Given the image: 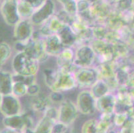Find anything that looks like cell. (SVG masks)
I'll list each match as a JSON object with an SVG mask.
<instances>
[{
  "instance_id": "cell-39",
  "label": "cell",
  "mask_w": 134,
  "mask_h": 133,
  "mask_svg": "<svg viewBox=\"0 0 134 133\" xmlns=\"http://www.w3.org/2000/svg\"><path fill=\"white\" fill-rule=\"evenodd\" d=\"M130 91H131V94H132L133 97H134V89H130Z\"/></svg>"
},
{
  "instance_id": "cell-38",
  "label": "cell",
  "mask_w": 134,
  "mask_h": 133,
  "mask_svg": "<svg viewBox=\"0 0 134 133\" xmlns=\"http://www.w3.org/2000/svg\"><path fill=\"white\" fill-rule=\"evenodd\" d=\"M130 89H134V69L131 71L128 75V77L126 80L125 85H124Z\"/></svg>"
},
{
  "instance_id": "cell-3",
  "label": "cell",
  "mask_w": 134,
  "mask_h": 133,
  "mask_svg": "<svg viewBox=\"0 0 134 133\" xmlns=\"http://www.w3.org/2000/svg\"><path fill=\"white\" fill-rule=\"evenodd\" d=\"M96 55L90 44H83L75 48L74 63L78 68L94 67Z\"/></svg>"
},
{
  "instance_id": "cell-24",
  "label": "cell",
  "mask_w": 134,
  "mask_h": 133,
  "mask_svg": "<svg viewBox=\"0 0 134 133\" xmlns=\"http://www.w3.org/2000/svg\"><path fill=\"white\" fill-rule=\"evenodd\" d=\"M43 79L46 85L49 89H52L55 83L58 76V69H53L51 68L45 69L43 72Z\"/></svg>"
},
{
  "instance_id": "cell-23",
  "label": "cell",
  "mask_w": 134,
  "mask_h": 133,
  "mask_svg": "<svg viewBox=\"0 0 134 133\" xmlns=\"http://www.w3.org/2000/svg\"><path fill=\"white\" fill-rule=\"evenodd\" d=\"M56 122L46 115L40 120L36 126V133H52L53 126Z\"/></svg>"
},
{
  "instance_id": "cell-32",
  "label": "cell",
  "mask_w": 134,
  "mask_h": 133,
  "mask_svg": "<svg viewBox=\"0 0 134 133\" xmlns=\"http://www.w3.org/2000/svg\"><path fill=\"white\" fill-rule=\"evenodd\" d=\"M98 121L95 119H90L84 123L82 128V133H97Z\"/></svg>"
},
{
  "instance_id": "cell-25",
  "label": "cell",
  "mask_w": 134,
  "mask_h": 133,
  "mask_svg": "<svg viewBox=\"0 0 134 133\" xmlns=\"http://www.w3.org/2000/svg\"><path fill=\"white\" fill-rule=\"evenodd\" d=\"M92 29L94 39L105 41V38L109 29L105 26V24H96V25L92 26Z\"/></svg>"
},
{
  "instance_id": "cell-26",
  "label": "cell",
  "mask_w": 134,
  "mask_h": 133,
  "mask_svg": "<svg viewBox=\"0 0 134 133\" xmlns=\"http://www.w3.org/2000/svg\"><path fill=\"white\" fill-rule=\"evenodd\" d=\"M35 9L27 4L26 3H24L23 2H21L19 0L18 3V12L19 15L21 19H30L34 13Z\"/></svg>"
},
{
  "instance_id": "cell-21",
  "label": "cell",
  "mask_w": 134,
  "mask_h": 133,
  "mask_svg": "<svg viewBox=\"0 0 134 133\" xmlns=\"http://www.w3.org/2000/svg\"><path fill=\"white\" fill-rule=\"evenodd\" d=\"M3 123L7 129L15 130H20L25 126L23 114L11 117H5Z\"/></svg>"
},
{
  "instance_id": "cell-8",
  "label": "cell",
  "mask_w": 134,
  "mask_h": 133,
  "mask_svg": "<svg viewBox=\"0 0 134 133\" xmlns=\"http://www.w3.org/2000/svg\"><path fill=\"white\" fill-rule=\"evenodd\" d=\"M19 0H3L0 11L3 20L10 26H15L21 20L18 12Z\"/></svg>"
},
{
  "instance_id": "cell-43",
  "label": "cell",
  "mask_w": 134,
  "mask_h": 133,
  "mask_svg": "<svg viewBox=\"0 0 134 133\" xmlns=\"http://www.w3.org/2000/svg\"><path fill=\"white\" fill-rule=\"evenodd\" d=\"M133 68H134V61H133Z\"/></svg>"
},
{
  "instance_id": "cell-11",
  "label": "cell",
  "mask_w": 134,
  "mask_h": 133,
  "mask_svg": "<svg viewBox=\"0 0 134 133\" xmlns=\"http://www.w3.org/2000/svg\"><path fill=\"white\" fill-rule=\"evenodd\" d=\"M0 112L5 117L21 114V105L19 98L13 94L3 95L0 102Z\"/></svg>"
},
{
  "instance_id": "cell-42",
  "label": "cell",
  "mask_w": 134,
  "mask_h": 133,
  "mask_svg": "<svg viewBox=\"0 0 134 133\" xmlns=\"http://www.w3.org/2000/svg\"><path fill=\"white\" fill-rule=\"evenodd\" d=\"M75 1H76V2H77V1H80V0H75Z\"/></svg>"
},
{
  "instance_id": "cell-19",
  "label": "cell",
  "mask_w": 134,
  "mask_h": 133,
  "mask_svg": "<svg viewBox=\"0 0 134 133\" xmlns=\"http://www.w3.org/2000/svg\"><path fill=\"white\" fill-rule=\"evenodd\" d=\"M94 67L97 70L99 79L106 81L115 77V65L114 61L100 63Z\"/></svg>"
},
{
  "instance_id": "cell-30",
  "label": "cell",
  "mask_w": 134,
  "mask_h": 133,
  "mask_svg": "<svg viewBox=\"0 0 134 133\" xmlns=\"http://www.w3.org/2000/svg\"><path fill=\"white\" fill-rule=\"evenodd\" d=\"M62 6V9L72 15H77V2L75 0H56Z\"/></svg>"
},
{
  "instance_id": "cell-5",
  "label": "cell",
  "mask_w": 134,
  "mask_h": 133,
  "mask_svg": "<svg viewBox=\"0 0 134 133\" xmlns=\"http://www.w3.org/2000/svg\"><path fill=\"white\" fill-rule=\"evenodd\" d=\"M90 45L92 47L96 53V63H97V65L103 63H109L114 61L112 45L108 41L104 40L93 39L90 43Z\"/></svg>"
},
{
  "instance_id": "cell-22",
  "label": "cell",
  "mask_w": 134,
  "mask_h": 133,
  "mask_svg": "<svg viewBox=\"0 0 134 133\" xmlns=\"http://www.w3.org/2000/svg\"><path fill=\"white\" fill-rule=\"evenodd\" d=\"M90 90L96 99L111 92L110 89L107 83L102 79H98L97 82L92 85Z\"/></svg>"
},
{
  "instance_id": "cell-9",
  "label": "cell",
  "mask_w": 134,
  "mask_h": 133,
  "mask_svg": "<svg viewBox=\"0 0 134 133\" xmlns=\"http://www.w3.org/2000/svg\"><path fill=\"white\" fill-rule=\"evenodd\" d=\"M97 99L90 89L81 90L77 95L76 105L78 111L85 115L92 114L97 111Z\"/></svg>"
},
{
  "instance_id": "cell-33",
  "label": "cell",
  "mask_w": 134,
  "mask_h": 133,
  "mask_svg": "<svg viewBox=\"0 0 134 133\" xmlns=\"http://www.w3.org/2000/svg\"><path fill=\"white\" fill-rule=\"evenodd\" d=\"M129 116L127 112H115L113 118V123L118 126H122L127 120L128 119Z\"/></svg>"
},
{
  "instance_id": "cell-36",
  "label": "cell",
  "mask_w": 134,
  "mask_h": 133,
  "mask_svg": "<svg viewBox=\"0 0 134 133\" xmlns=\"http://www.w3.org/2000/svg\"><path fill=\"white\" fill-rule=\"evenodd\" d=\"M40 91H41V88L37 83H35L32 85L28 86L27 95L30 97H34V96L39 95L40 93Z\"/></svg>"
},
{
  "instance_id": "cell-1",
  "label": "cell",
  "mask_w": 134,
  "mask_h": 133,
  "mask_svg": "<svg viewBox=\"0 0 134 133\" xmlns=\"http://www.w3.org/2000/svg\"><path fill=\"white\" fill-rule=\"evenodd\" d=\"M40 63L25 52H18L13 57L12 67L14 73L30 76L36 75L40 69Z\"/></svg>"
},
{
  "instance_id": "cell-16",
  "label": "cell",
  "mask_w": 134,
  "mask_h": 133,
  "mask_svg": "<svg viewBox=\"0 0 134 133\" xmlns=\"http://www.w3.org/2000/svg\"><path fill=\"white\" fill-rule=\"evenodd\" d=\"M105 25L109 30L119 31L126 25H129V24L125 20L122 14L114 9L105 23Z\"/></svg>"
},
{
  "instance_id": "cell-28",
  "label": "cell",
  "mask_w": 134,
  "mask_h": 133,
  "mask_svg": "<svg viewBox=\"0 0 134 133\" xmlns=\"http://www.w3.org/2000/svg\"><path fill=\"white\" fill-rule=\"evenodd\" d=\"M46 24H47L49 28L50 29L53 34H58L66 25L65 24H63L62 21L59 20V18L56 16L55 15H53L51 19H49L46 22Z\"/></svg>"
},
{
  "instance_id": "cell-40",
  "label": "cell",
  "mask_w": 134,
  "mask_h": 133,
  "mask_svg": "<svg viewBox=\"0 0 134 133\" xmlns=\"http://www.w3.org/2000/svg\"><path fill=\"white\" fill-rule=\"evenodd\" d=\"M2 97H3V95H2V94L0 93V102H1V101H2Z\"/></svg>"
},
{
  "instance_id": "cell-29",
  "label": "cell",
  "mask_w": 134,
  "mask_h": 133,
  "mask_svg": "<svg viewBox=\"0 0 134 133\" xmlns=\"http://www.w3.org/2000/svg\"><path fill=\"white\" fill-rule=\"evenodd\" d=\"M28 85L22 81H13L12 94L15 97H21L27 95Z\"/></svg>"
},
{
  "instance_id": "cell-27",
  "label": "cell",
  "mask_w": 134,
  "mask_h": 133,
  "mask_svg": "<svg viewBox=\"0 0 134 133\" xmlns=\"http://www.w3.org/2000/svg\"><path fill=\"white\" fill-rule=\"evenodd\" d=\"M12 53V48L8 43H0V67L10 58Z\"/></svg>"
},
{
  "instance_id": "cell-13",
  "label": "cell",
  "mask_w": 134,
  "mask_h": 133,
  "mask_svg": "<svg viewBox=\"0 0 134 133\" xmlns=\"http://www.w3.org/2000/svg\"><path fill=\"white\" fill-rule=\"evenodd\" d=\"M34 27L30 19H21L14 26L13 35L16 41L27 43L30 41L35 31Z\"/></svg>"
},
{
  "instance_id": "cell-7",
  "label": "cell",
  "mask_w": 134,
  "mask_h": 133,
  "mask_svg": "<svg viewBox=\"0 0 134 133\" xmlns=\"http://www.w3.org/2000/svg\"><path fill=\"white\" fill-rule=\"evenodd\" d=\"M55 13L54 2L53 0H47L44 4L34 11L30 19L34 26L40 27L46 24Z\"/></svg>"
},
{
  "instance_id": "cell-41",
  "label": "cell",
  "mask_w": 134,
  "mask_h": 133,
  "mask_svg": "<svg viewBox=\"0 0 134 133\" xmlns=\"http://www.w3.org/2000/svg\"><path fill=\"white\" fill-rule=\"evenodd\" d=\"M133 11H134V2H133Z\"/></svg>"
},
{
  "instance_id": "cell-2",
  "label": "cell",
  "mask_w": 134,
  "mask_h": 133,
  "mask_svg": "<svg viewBox=\"0 0 134 133\" xmlns=\"http://www.w3.org/2000/svg\"><path fill=\"white\" fill-rule=\"evenodd\" d=\"M24 52L39 61L40 63L45 62L49 56L45 49L44 39L40 36L38 31H34L32 38L25 44Z\"/></svg>"
},
{
  "instance_id": "cell-35",
  "label": "cell",
  "mask_w": 134,
  "mask_h": 133,
  "mask_svg": "<svg viewBox=\"0 0 134 133\" xmlns=\"http://www.w3.org/2000/svg\"><path fill=\"white\" fill-rule=\"evenodd\" d=\"M49 97L52 103H59V104H60L61 102H62L65 100L63 92H56V91H52L50 95H49Z\"/></svg>"
},
{
  "instance_id": "cell-31",
  "label": "cell",
  "mask_w": 134,
  "mask_h": 133,
  "mask_svg": "<svg viewBox=\"0 0 134 133\" xmlns=\"http://www.w3.org/2000/svg\"><path fill=\"white\" fill-rule=\"evenodd\" d=\"M55 15L59 18V20L63 22V24L68 25H71L76 18V15H72L69 14L63 9H61L59 11L56 13Z\"/></svg>"
},
{
  "instance_id": "cell-45",
  "label": "cell",
  "mask_w": 134,
  "mask_h": 133,
  "mask_svg": "<svg viewBox=\"0 0 134 133\" xmlns=\"http://www.w3.org/2000/svg\"><path fill=\"white\" fill-rule=\"evenodd\" d=\"M0 132H1V131H0Z\"/></svg>"
},
{
  "instance_id": "cell-18",
  "label": "cell",
  "mask_w": 134,
  "mask_h": 133,
  "mask_svg": "<svg viewBox=\"0 0 134 133\" xmlns=\"http://www.w3.org/2000/svg\"><path fill=\"white\" fill-rule=\"evenodd\" d=\"M52 104L49 95H39L31 97L30 100V106L31 108L34 111L36 112H43L44 113L48 107H50Z\"/></svg>"
},
{
  "instance_id": "cell-37",
  "label": "cell",
  "mask_w": 134,
  "mask_h": 133,
  "mask_svg": "<svg viewBox=\"0 0 134 133\" xmlns=\"http://www.w3.org/2000/svg\"><path fill=\"white\" fill-rule=\"evenodd\" d=\"M19 1L26 3L36 10L41 7L42 5L44 4L47 0H19Z\"/></svg>"
},
{
  "instance_id": "cell-15",
  "label": "cell",
  "mask_w": 134,
  "mask_h": 133,
  "mask_svg": "<svg viewBox=\"0 0 134 133\" xmlns=\"http://www.w3.org/2000/svg\"><path fill=\"white\" fill-rule=\"evenodd\" d=\"M117 100L114 92H110L97 99V111L101 113H114Z\"/></svg>"
},
{
  "instance_id": "cell-44",
  "label": "cell",
  "mask_w": 134,
  "mask_h": 133,
  "mask_svg": "<svg viewBox=\"0 0 134 133\" xmlns=\"http://www.w3.org/2000/svg\"><path fill=\"white\" fill-rule=\"evenodd\" d=\"M0 6H1V4H0Z\"/></svg>"
},
{
  "instance_id": "cell-17",
  "label": "cell",
  "mask_w": 134,
  "mask_h": 133,
  "mask_svg": "<svg viewBox=\"0 0 134 133\" xmlns=\"http://www.w3.org/2000/svg\"><path fill=\"white\" fill-rule=\"evenodd\" d=\"M58 35L65 47L75 48L77 47L78 38L70 25H65Z\"/></svg>"
},
{
  "instance_id": "cell-14",
  "label": "cell",
  "mask_w": 134,
  "mask_h": 133,
  "mask_svg": "<svg viewBox=\"0 0 134 133\" xmlns=\"http://www.w3.org/2000/svg\"><path fill=\"white\" fill-rule=\"evenodd\" d=\"M43 39L46 52L49 57H57L65 48L58 34L51 35Z\"/></svg>"
},
{
  "instance_id": "cell-12",
  "label": "cell",
  "mask_w": 134,
  "mask_h": 133,
  "mask_svg": "<svg viewBox=\"0 0 134 133\" xmlns=\"http://www.w3.org/2000/svg\"><path fill=\"white\" fill-rule=\"evenodd\" d=\"M58 79L51 91L63 92L77 88V83L74 73L63 71L58 69Z\"/></svg>"
},
{
  "instance_id": "cell-10",
  "label": "cell",
  "mask_w": 134,
  "mask_h": 133,
  "mask_svg": "<svg viewBox=\"0 0 134 133\" xmlns=\"http://www.w3.org/2000/svg\"><path fill=\"white\" fill-rule=\"evenodd\" d=\"M78 112L76 103H74L69 100L65 99L59 104L58 108V122L69 126L75 120L78 114Z\"/></svg>"
},
{
  "instance_id": "cell-34",
  "label": "cell",
  "mask_w": 134,
  "mask_h": 133,
  "mask_svg": "<svg viewBox=\"0 0 134 133\" xmlns=\"http://www.w3.org/2000/svg\"><path fill=\"white\" fill-rule=\"evenodd\" d=\"M120 133H134V119L129 117L122 126Z\"/></svg>"
},
{
  "instance_id": "cell-6",
  "label": "cell",
  "mask_w": 134,
  "mask_h": 133,
  "mask_svg": "<svg viewBox=\"0 0 134 133\" xmlns=\"http://www.w3.org/2000/svg\"><path fill=\"white\" fill-rule=\"evenodd\" d=\"M114 9L108 0H97L91 3L90 13L96 24H105Z\"/></svg>"
},
{
  "instance_id": "cell-4",
  "label": "cell",
  "mask_w": 134,
  "mask_h": 133,
  "mask_svg": "<svg viewBox=\"0 0 134 133\" xmlns=\"http://www.w3.org/2000/svg\"><path fill=\"white\" fill-rule=\"evenodd\" d=\"M77 88L80 89H90L99 79L98 74L95 67L79 68L74 73Z\"/></svg>"
},
{
  "instance_id": "cell-20",
  "label": "cell",
  "mask_w": 134,
  "mask_h": 133,
  "mask_svg": "<svg viewBox=\"0 0 134 133\" xmlns=\"http://www.w3.org/2000/svg\"><path fill=\"white\" fill-rule=\"evenodd\" d=\"M13 74L7 71L0 69V93L2 95L12 94Z\"/></svg>"
}]
</instances>
